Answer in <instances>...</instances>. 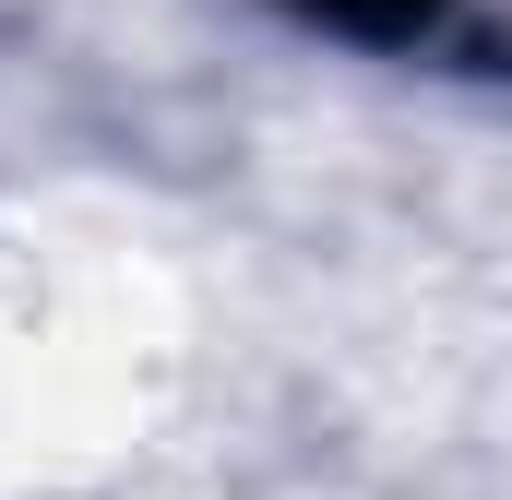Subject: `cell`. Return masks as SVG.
Listing matches in <instances>:
<instances>
[{"label": "cell", "mask_w": 512, "mask_h": 500, "mask_svg": "<svg viewBox=\"0 0 512 500\" xmlns=\"http://www.w3.org/2000/svg\"><path fill=\"white\" fill-rule=\"evenodd\" d=\"M310 24H334V36H370V48H405V36H429L453 0H298Z\"/></svg>", "instance_id": "obj_1"}]
</instances>
